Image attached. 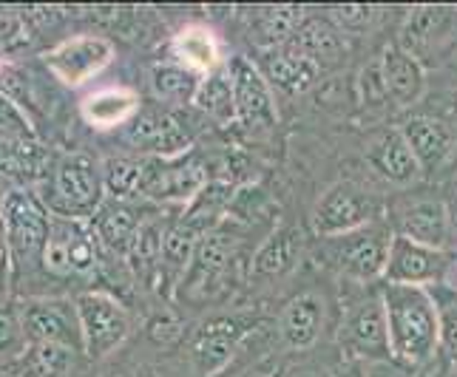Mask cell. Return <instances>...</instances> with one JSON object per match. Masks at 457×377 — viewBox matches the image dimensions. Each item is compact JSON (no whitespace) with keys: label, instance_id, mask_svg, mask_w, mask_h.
Returning <instances> with one entry per match:
<instances>
[{"label":"cell","instance_id":"27","mask_svg":"<svg viewBox=\"0 0 457 377\" xmlns=\"http://www.w3.org/2000/svg\"><path fill=\"white\" fill-rule=\"evenodd\" d=\"M103 187L112 201H131L143 199V176L145 160H131V156H114L103 162Z\"/></svg>","mask_w":457,"mask_h":377},{"label":"cell","instance_id":"34","mask_svg":"<svg viewBox=\"0 0 457 377\" xmlns=\"http://www.w3.org/2000/svg\"><path fill=\"white\" fill-rule=\"evenodd\" d=\"M446 23V9L440 6H418L412 14H409V23L403 31V52H409L415 57L418 49H427V45L435 40V35Z\"/></svg>","mask_w":457,"mask_h":377},{"label":"cell","instance_id":"29","mask_svg":"<svg viewBox=\"0 0 457 377\" xmlns=\"http://www.w3.org/2000/svg\"><path fill=\"white\" fill-rule=\"evenodd\" d=\"M298 256V242H295V233L293 230H278L267 239L259 253L253 256V275L262 278H278L293 270Z\"/></svg>","mask_w":457,"mask_h":377},{"label":"cell","instance_id":"30","mask_svg":"<svg viewBox=\"0 0 457 377\" xmlns=\"http://www.w3.org/2000/svg\"><path fill=\"white\" fill-rule=\"evenodd\" d=\"M216 43L211 35H204L202 29H187L173 40V62L191 69L202 77L216 71Z\"/></svg>","mask_w":457,"mask_h":377},{"label":"cell","instance_id":"22","mask_svg":"<svg viewBox=\"0 0 457 377\" xmlns=\"http://www.w3.org/2000/svg\"><path fill=\"white\" fill-rule=\"evenodd\" d=\"M80 114L91 128H120L139 114V100L129 88H103L94 91L80 102Z\"/></svg>","mask_w":457,"mask_h":377},{"label":"cell","instance_id":"8","mask_svg":"<svg viewBox=\"0 0 457 377\" xmlns=\"http://www.w3.org/2000/svg\"><path fill=\"white\" fill-rule=\"evenodd\" d=\"M389 242L392 233H386L384 227L367 225L355 233L329 239V258H333V264L344 275H350L355 281H375L384 278Z\"/></svg>","mask_w":457,"mask_h":377},{"label":"cell","instance_id":"43","mask_svg":"<svg viewBox=\"0 0 457 377\" xmlns=\"http://www.w3.org/2000/svg\"><path fill=\"white\" fill-rule=\"evenodd\" d=\"M9 266V244H6V230H4V222H0V273H4Z\"/></svg>","mask_w":457,"mask_h":377},{"label":"cell","instance_id":"41","mask_svg":"<svg viewBox=\"0 0 457 377\" xmlns=\"http://www.w3.org/2000/svg\"><path fill=\"white\" fill-rule=\"evenodd\" d=\"M370 377H412V372L398 360H384V364H370Z\"/></svg>","mask_w":457,"mask_h":377},{"label":"cell","instance_id":"10","mask_svg":"<svg viewBox=\"0 0 457 377\" xmlns=\"http://www.w3.org/2000/svg\"><path fill=\"white\" fill-rule=\"evenodd\" d=\"M18 318L29 343H62V347L83 349L77 307L57 298H26L18 307Z\"/></svg>","mask_w":457,"mask_h":377},{"label":"cell","instance_id":"24","mask_svg":"<svg viewBox=\"0 0 457 377\" xmlns=\"http://www.w3.org/2000/svg\"><path fill=\"white\" fill-rule=\"evenodd\" d=\"M139 227H143V218L129 201H103V208L94 216L100 244L114 253H131Z\"/></svg>","mask_w":457,"mask_h":377},{"label":"cell","instance_id":"23","mask_svg":"<svg viewBox=\"0 0 457 377\" xmlns=\"http://www.w3.org/2000/svg\"><path fill=\"white\" fill-rule=\"evenodd\" d=\"M293 45L298 52H304L315 66H336L346 54V40L344 31L327 18H304V23L298 26Z\"/></svg>","mask_w":457,"mask_h":377},{"label":"cell","instance_id":"38","mask_svg":"<svg viewBox=\"0 0 457 377\" xmlns=\"http://www.w3.org/2000/svg\"><path fill=\"white\" fill-rule=\"evenodd\" d=\"M375 18L372 6H333V23L344 29H367Z\"/></svg>","mask_w":457,"mask_h":377},{"label":"cell","instance_id":"42","mask_svg":"<svg viewBox=\"0 0 457 377\" xmlns=\"http://www.w3.org/2000/svg\"><path fill=\"white\" fill-rule=\"evenodd\" d=\"M333 377H370V364H364V360H346L336 369Z\"/></svg>","mask_w":457,"mask_h":377},{"label":"cell","instance_id":"21","mask_svg":"<svg viewBox=\"0 0 457 377\" xmlns=\"http://www.w3.org/2000/svg\"><path fill=\"white\" fill-rule=\"evenodd\" d=\"M324 329V301L312 292L295 295L281 312V338L293 349H307Z\"/></svg>","mask_w":457,"mask_h":377},{"label":"cell","instance_id":"44","mask_svg":"<svg viewBox=\"0 0 457 377\" xmlns=\"http://www.w3.org/2000/svg\"><path fill=\"white\" fill-rule=\"evenodd\" d=\"M452 119L457 122V91L452 94Z\"/></svg>","mask_w":457,"mask_h":377},{"label":"cell","instance_id":"6","mask_svg":"<svg viewBox=\"0 0 457 377\" xmlns=\"http://www.w3.org/2000/svg\"><path fill=\"white\" fill-rule=\"evenodd\" d=\"M77 321H80L83 335V352L88 357H105L112 355L122 340L129 338L131 316L114 295L108 292H83L77 295Z\"/></svg>","mask_w":457,"mask_h":377},{"label":"cell","instance_id":"33","mask_svg":"<svg viewBox=\"0 0 457 377\" xmlns=\"http://www.w3.org/2000/svg\"><path fill=\"white\" fill-rule=\"evenodd\" d=\"M233 340H236V324H230V321L204 324V329L196 335L194 352L202 360L204 369H213V366L225 364V360H228Z\"/></svg>","mask_w":457,"mask_h":377},{"label":"cell","instance_id":"2","mask_svg":"<svg viewBox=\"0 0 457 377\" xmlns=\"http://www.w3.org/2000/svg\"><path fill=\"white\" fill-rule=\"evenodd\" d=\"M0 222L6 230L12 270H29L43 261V250L52 233V213L40 196L26 187H12L0 199Z\"/></svg>","mask_w":457,"mask_h":377},{"label":"cell","instance_id":"4","mask_svg":"<svg viewBox=\"0 0 457 377\" xmlns=\"http://www.w3.org/2000/svg\"><path fill=\"white\" fill-rule=\"evenodd\" d=\"M338 343L346 360H364V364H384L392 357L386 309L381 292H372L361 301L350 304L338 326Z\"/></svg>","mask_w":457,"mask_h":377},{"label":"cell","instance_id":"28","mask_svg":"<svg viewBox=\"0 0 457 377\" xmlns=\"http://www.w3.org/2000/svg\"><path fill=\"white\" fill-rule=\"evenodd\" d=\"M74 352L62 343H31L18 360V377H66L74 366Z\"/></svg>","mask_w":457,"mask_h":377},{"label":"cell","instance_id":"46","mask_svg":"<svg viewBox=\"0 0 457 377\" xmlns=\"http://www.w3.org/2000/svg\"><path fill=\"white\" fill-rule=\"evenodd\" d=\"M0 69H4V66H0Z\"/></svg>","mask_w":457,"mask_h":377},{"label":"cell","instance_id":"16","mask_svg":"<svg viewBox=\"0 0 457 377\" xmlns=\"http://www.w3.org/2000/svg\"><path fill=\"white\" fill-rule=\"evenodd\" d=\"M236 258V235L216 227L202 235L196 258L187 270V287L194 292H208V284H219Z\"/></svg>","mask_w":457,"mask_h":377},{"label":"cell","instance_id":"17","mask_svg":"<svg viewBox=\"0 0 457 377\" xmlns=\"http://www.w3.org/2000/svg\"><path fill=\"white\" fill-rule=\"evenodd\" d=\"M364 156L378 174L389 182L406 184L420 174V165L415 160L412 148H409V143L403 139L401 128H389V131H381L378 136H372L367 143Z\"/></svg>","mask_w":457,"mask_h":377},{"label":"cell","instance_id":"45","mask_svg":"<svg viewBox=\"0 0 457 377\" xmlns=\"http://www.w3.org/2000/svg\"><path fill=\"white\" fill-rule=\"evenodd\" d=\"M415 377H437V374H432V372H418Z\"/></svg>","mask_w":457,"mask_h":377},{"label":"cell","instance_id":"32","mask_svg":"<svg viewBox=\"0 0 457 377\" xmlns=\"http://www.w3.org/2000/svg\"><path fill=\"white\" fill-rule=\"evenodd\" d=\"M196 105L204 114H211L219 122H233V86L228 69L211 71L208 77H202V86L196 94Z\"/></svg>","mask_w":457,"mask_h":377},{"label":"cell","instance_id":"39","mask_svg":"<svg viewBox=\"0 0 457 377\" xmlns=\"http://www.w3.org/2000/svg\"><path fill=\"white\" fill-rule=\"evenodd\" d=\"M361 94H364V102H384L389 94H386V83H384V71H381V62L378 66H370L361 74Z\"/></svg>","mask_w":457,"mask_h":377},{"label":"cell","instance_id":"12","mask_svg":"<svg viewBox=\"0 0 457 377\" xmlns=\"http://www.w3.org/2000/svg\"><path fill=\"white\" fill-rule=\"evenodd\" d=\"M208 170L199 160H145L143 199L154 201H187L191 204L208 187Z\"/></svg>","mask_w":457,"mask_h":377},{"label":"cell","instance_id":"15","mask_svg":"<svg viewBox=\"0 0 457 377\" xmlns=\"http://www.w3.org/2000/svg\"><path fill=\"white\" fill-rule=\"evenodd\" d=\"M259 71L264 74L267 83L278 86L285 94H304L315 80H319V66L298 52L293 43L278 45V49L264 52L259 60Z\"/></svg>","mask_w":457,"mask_h":377},{"label":"cell","instance_id":"13","mask_svg":"<svg viewBox=\"0 0 457 377\" xmlns=\"http://www.w3.org/2000/svg\"><path fill=\"white\" fill-rule=\"evenodd\" d=\"M122 139L129 148L139 153H151L154 160H177L191 145L187 131L179 125V119L168 111H160V108L139 111L125 125Z\"/></svg>","mask_w":457,"mask_h":377},{"label":"cell","instance_id":"40","mask_svg":"<svg viewBox=\"0 0 457 377\" xmlns=\"http://www.w3.org/2000/svg\"><path fill=\"white\" fill-rule=\"evenodd\" d=\"M440 343L457 355V301L446 309H440Z\"/></svg>","mask_w":457,"mask_h":377},{"label":"cell","instance_id":"35","mask_svg":"<svg viewBox=\"0 0 457 377\" xmlns=\"http://www.w3.org/2000/svg\"><path fill=\"white\" fill-rule=\"evenodd\" d=\"M29 338L18 318V309L0 307V364H18L29 352Z\"/></svg>","mask_w":457,"mask_h":377},{"label":"cell","instance_id":"14","mask_svg":"<svg viewBox=\"0 0 457 377\" xmlns=\"http://www.w3.org/2000/svg\"><path fill=\"white\" fill-rule=\"evenodd\" d=\"M446 270V258L440 250L423 247L403 239V235H392L384 284H403V287H423L429 281L440 278Z\"/></svg>","mask_w":457,"mask_h":377},{"label":"cell","instance_id":"1","mask_svg":"<svg viewBox=\"0 0 457 377\" xmlns=\"http://www.w3.org/2000/svg\"><path fill=\"white\" fill-rule=\"evenodd\" d=\"M392 357L401 366H423L440 347V307L423 287L384 284L381 290Z\"/></svg>","mask_w":457,"mask_h":377},{"label":"cell","instance_id":"20","mask_svg":"<svg viewBox=\"0 0 457 377\" xmlns=\"http://www.w3.org/2000/svg\"><path fill=\"white\" fill-rule=\"evenodd\" d=\"M381 71L386 94L398 105H415L423 97V91H427V74H423L420 60L403 52L401 45H392V49L384 52Z\"/></svg>","mask_w":457,"mask_h":377},{"label":"cell","instance_id":"7","mask_svg":"<svg viewBox=\"0 0 457 377\" xmlns=\"http://www.w3.org/2000/svg\"><path fill=\"white\" fill-rule=\"evenodd\" d=\"M114 60V43L103 35H74L43 54V66L69 88L94 80Z\"/></svg>","mask_w":457,"mask_h":377},{"label":"cell","instance_id":"19","mask_svg":"<svg viewBox=\"0 0 457 377\" xmlns=\"http://www.w3.org/2000/svg\"><path fill=\"white\" fill-rule=\"evenodd\" d=\"M401 134L412 148L415 160L420 170H435L440 168L449 153L454 151V134L446 122H440L435 117H412L401 125Z\"/></svg>","mask_w":457,"mask_h":377},{"label":"cell","instance_id":"3","mask_svg":"<svg viewBox=\"0 0 457 377\" xmlns=\"http://www.w3.org/2000/svg\"><path fill=\"white\" fill-rule=\"evenodd\" d=\"M49 199L43 204L52 216L60 218H88L97 216L105 201L103 170L94 165L88 156L71 153L62 156L54 168V176L49 182Z\"/></svg>","mask_w":457,"mask_h":377},{"label":"cell","instance_id":"18","mask_svg":"<svg viewBox=\"0 0 457 377\" xmlns=\"http://www.w3.org/2000/svg\"><path fill=\"white\" fill-rule=\"evenodd\" d=\"M395 235H403V239L423 247L440 250L449 235V213L444 208V201L423 199L403 208L395 218Z\"/></svg>","mask_w":457,"mask_h":377},{"label":"cell","instance_id":"25","mask_svg":"<svg viewBox=\"0 0 457 377\" xmlns=\"http://www.w3.org/2000/svg\"><path fill=\"white\" fill-rule=\"evenodd\" d=\"M304 23V14L298 6H259L253 14V31L250 37H256V43L264 52L278 49V45L293 43L298 26Z\"/></svg>","mask_w":457,"mask_h":377},{"label":"cell","instance_id":"11","mask_svg":"<svg viewBox=\"0 0 457 377\" xmlns=\"http://www.w3.org/2000/svg\"><path fill=\"white\" fill-rule=\"evenodd\" d=\"M375 213H378V201L372 196H367L353 184H336L315 204L312 230L321 239H336V235H346L372 225Z\"/></svg>","mask_w":457,"mask_h":377},{"label":"cell","instance_id":"36","mask_svg":"<svg viewBox=\"0 0 457 377\" xmlns=\"http://www.w3.org/2000/svg\"><path fill=\"white\" fill-rule=\"evenodd\" d=\"M0 143H35V125L12 100L0 94Z\"/></svg>","mask_w":457,"mask_h":377},{"label":"cell","instance_id":"5","mask_svg":"<svg viewBox=\"0 0 457 377\" xmlns=\"http://www.w3.org/2000/svg\"><path fill=\"white\" fill-rule=\"evenodd\" d=\"M100 239L86 218L52 216V233L43 250V270L52 275H88L97 270Z\"/></svg>","mask_w":457,"mask_h":377},{"label":"cell","instance_id":"26","mask_svg":"<svg viewBox=\"0 0 457 377\" xmlns=\"http://www.w3.org/2000/svg\"><path fill=\"white\" fill-rule=\"evenodd\" d=\"M151 86H154V94L162 102L187 105V102H196L202 74L179 66V62H162V66H154Z\"/></svg>","mask_w":457,"mask_h":377},{"label":"cell","instance_id":"37","mask_svg":"<svg viewBox=\"0 0 457 377\" xmlns=\"http://www.w3.org/2000/svg\"><path fill=\"white\" fill-rule=\"evenodd\" d=\"M31 40L29 23L21 18L18 12H0V49L14 52Z\"/></svg>","mask_w":457,"mask_h":377},{"label":"cell","instance_id":"31","mask_svg":"<svg viewBox=\"0 0 457 377\" xmlns=\"http://www.w3.org/2000/svg\"><path fill=\"white\" fill-rule=\"evenodd\" d=\"M199 242H202V233L194 230L187 222L168 227L165 230V242H162V264L160 266H168L170 273L185 275L187 270H191L194 258H196Z\"/></svg>","mask_w":457,"mask_h":377},{"label":"cell","instance_id":"9","mask_svg":"<svg viewBox=\"0 0 457 377\" xmlns=\"http://www.w3.org/2000/svg\"><path fill=\"white\" fill-rule=\"evenodd\" d=\"M230 86H233V114L236 122L247 131H267L276 125V102L270 94V83L264 80L259 66L245 57H233L230 66Z\"/></svg>","mask_w":457,"mask_h":377}]
</instances>
